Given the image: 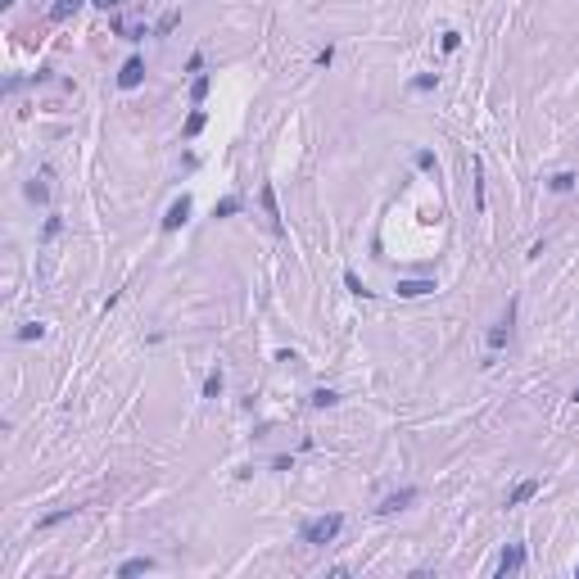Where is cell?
I'll use <instances>...</instances> for the list:
<instances>
[{
	"label": "cell",
	"mask_w": 579,
	"mask_h": 579,
	"mask_svg": "<svg viewBox=\"0 0 579 579\" xmlns=\"http://www.w3.org/2000/svg\"><path fill=\"white\" fill-rule=\"evenodd\" d=\"M340 529H344V516H340V511H331V516H313V520H303V529H299V543L326 548V543H335V538H340Z\"/></svg>",
	"instance_id": "cell-1"
},
{
	"label": "cell",
	"mask_w": 579,
	"mask_h": 579,
	"mask_svg": "<svg viewBox=\"0 0 579 579\" xmlns=\"http://www.w3.org/2000/svg\"><path fill=\"white\" fill-rule=\"evenodd\" d=\"M190 208H195V204H190V195H177V199L168 204V213H163V231H177V227H186Z\"/></svg>",
	"instance_id": "cell-2"
},
{
	"label": "cell",
	"mask_w": 579,
	"mask_h": 579,
	"mask_svg": "<svg viewBox=\"0 0 579 579\" xmlns=\"http://www.w3.org/2000/svg\"><path fill=\"white\" fill-rule=\"evenodd\" d=\"M141 82H145V59H141V55H131V59L122 64V73H118V86H122V91H136Z\"/></svg>",
	"instance_id": "cell-3"
},
{
	"label": "cell",
	"mask_w": 579,
	"mask_h": 579,
	"mask_svg": "<svg viewBox=\"0 0 579 579\" xmlns=\"http://www.w3.org/2000/svg\"><path fill=\"white\" fill-rule=\"evenodd\" d=\"M412 503H417V489H399V494H389V498H380V516H394V511H408Z\"/></svg>",
	"instance_id": "cell-4"
},
{
	"label": "cell",
	"mask_w": 579,
	"mask_h": 579,
	"mask_svg": "<svg viewBox=\"0 0 579 579\" xmlns=\"http://www.w3.org/2000/svg\"><path fill=\"white\" fill-rule=\"evenodd\" d=\"M520 566H525V548H520V543H507L503 557H498V575L507 579V575H516Z\"/></svg>",
	"instance_id": "cell-5"
},
{
	"label": "cell",
	"mask_w": 579,
	"mask_h": 579,
	"mask_svg": "<svg viewBox=\"0 0 579 579\" xmlns=\"http://www.w3.org/2000/svg\"><path fill=\"white\" fill-rule=\"evenodd\" d=\"M394 294H399V299H421V294H434V281H430V276H412V281H399V285H394Z\"/></svg>",
	"instance_id": "cell-6"
},
{
	"label": "cell",
	"mask_w": 579,
	"mask_h": 579,
	"mask_svg": "<svg viewBox=\"0 0 579 579\" xmlns=\"http://www.w3.org/2000/svg\"><path fill=\"white\" fill-rule=\"evenodd\" d=\"M258 204H263V213L272 217V231H281V204H276V186H263V190H258Z\"/></svg>",
	"instance_id": "cell-7"
},
{
	"label": "cell",
	"mask_w": 579,
	"mask_h": 579,
	"mask_svg": "<svg viewBox=\"0 0 579 579\" xmlns=\"http://www.w3.org/2000/svg\"><path fill=\"white\" fill-rule=\"evenodd\" d=\"M529 498H538V480H520V485L507 494V507H525Z\"/></svg>",
	"instance_id": "cell-8"
},
{
	"label": "cell",
	"mask_w": 579,
	"mask_h": 579,
	"mask_svg": "<svg viewBox=\"0 0 579 579\" xmlns=\"http://www.w3.org/2000/svg\"><path fill=\"white\" fill-rule=\"evenodd\" d=\"M507 340H511V308H507V317H503V322H498L494 331H489V353H498Z\"/></svg>",
	"instance_id": "cell-9"
},
{
	"label": "cell",
	"mask_w": 579,
	"mask_h": 579,
	"mask_svg": "<svg viewBox=\"0 0 579 579\" xmlns=\"http://www.w3.org/2000/svg\"><path fill=\"white\" fill-rule=\"evenodd\" d=\"M575 186H579L575 172H552V177H548V190H552V195H571Z\"/></svg>",
	"instance_id": "cell-10"
},
{
	"label": "cell",
	"mask_w": 579,
	"mask_h": 579,
	"mask_svg": "<svg viewBox=\"0 0 579 579\" xmlns=\"http://www.w3.org/2000/svg\"><path fill=\"white\" fill-rule=\"evenodd\" d=\"M145 571H154V562H150V557H131V562H122V566H118V579L145 575Z\"/></svg>",
	"instance_id": "cell-11"
},
{
	"label": "cell",
	"mask_w": 579,
	"mask_h": 579,
	"mask_svg": "<svg viewBox=\"0 0 579 579\" xmlns=\"http://www.w3.org/2000/svg\"><path fill=\"white\" fill-rule=\"evenodd\" d=\"M208 91H213V77L199 73L195 82H190V104H204V100H208Z\"/></svg>",
	"instance_id": "cell-12"
},
{
	"label": "cell",
	"mask_w": 579,
	"mask_h": 579,
	"mask_svg": "<svg viewBox=\"0 0 579 579\" xmlns=\"http://www.w3.org/2000/svg\"><path fill=\"white\" fill-rule=\"evenodd\" d=\"M240 208H245V199H240V195H227V199H217V204H213V217H236Z\"/></svg>",
	"instance_id": "cell-13"
},
{
	"label": "cell",
	"mask_w": 579,
	"mask_h": 579,
	"mask_svg": "<svg viewBox=\"0 0 579 579\" xmlns=\"http://www.w3.org/2000/svg\"><path fill=\"white\" fill-rule=\"evenodd\" d=\"M73 516H77V507H59V511H50V516H41L36 525H41V529H55V525H64V520H73Z\"/></svg>",
	"instance_id": "cell-14"
},
{
	"label": "cell",
	"mask_w": 579,
	"mask_h": 579,
	"mask_svg": "<svg viewBox=\"0 0 579 579\" xmlns=\"http://www.w3.org/2000/svg\"><path fill=\"white\" fill-rule=\"evenodd\" d=\"M77 9H82V0H55V9H50V18L55 23H64V18H73Z\"/></svg>",
	"instance_id": "cell-15"
},
{
	"label": "cell",
	"mask_w": 579,
	"mask_h": 579,
	"mask_svg": "<svg viewBox=\"0 0 579 579\" xmlns=\"http://www.w3.org/2000/svg\"><path fill=\"white\" fill-rule=\"evenodd\" d=\"M177 27H181V9H168V14L159 18V27H154V32H159V36H168V32H177Z\"/></svg>",
	"instance_id": "cell-16"
},
{
	"label": "cell",
	"mask_w": 579,
	"mask_h": 579,
	"mask_svg": "<svg viewBox=\"0 0 579 579\" xmlns=\"http://www.w3.org/2000/svg\"><path fill=\"white\" fill-rule=\"evenodd\" d=\"M439 86V73H417L412 77V91H434Z\"/></svg>",
	"instance_id": "cell-17"
},
{
	"label": "cell",
	"mask_w": 579,
	"mask_h": 579,
	"mask_svg": "<svg viewBox=\"0 0 579 579\" xmlns=\"http://www.w3.org/2000/svg\"><path fill=\"white\" fill-rule=\"evenodd\" d=\"M204 122H208V113H204V109H195V113L186 118V136H199V131H204Z\"/></svg>",
	"instance_id": "cell-18"
},
{
	"label": "cell",
	"mask_w": 579,
	"mask_h": 579,
	"mask_svg": "<svg viewBox=\"0 0 579 579\" xmlns=\"http://www.w3.org/2000/svg\"><path fill=\"white\" fill-rule=\"evenodd\" d=\"M335 403H340L335 389H313V408H335Z\"/></svg>",
	"instance_id": "cell-19"
},
{
	"label": "cell",
	"mask_w": 579,
	"mask_h": 579,
	"mask_svg": "<svg viewBox=\"0 0 579 579\" xmlns=\"http://www.w3.org/2000/svg\"><path fill=\"white\" fill-rule=\"evenodd\" d=\"M344 285H349V294H358V299H371V290H366L358 281V272H344Z\"/></svg>",
	"instance_id": "cell-20"
},
{
	"label": "cell",
	"mask_w": 579,
	"mask_h": 579,
	"mask_svg": "<svg viewBox=\"0 0 579 579\" xmlns=\"http://www.w3.org/2000/svg\"><path fill=\"white\" fill-rule=\"evenodd\" d=\"M417 168H421V172H439V159H434V150H417Z\"/></svg>",
	"instance_id": "cell-21"
},
{
	"label": "cell",
	"mask_w": 579,
	"mask_h": 579,
	"mask_svg": "<svg viewBox=\"0 0 579 579\" xmlns=\"http://www.w3.org/2000/svg\"><path fill=\"white\" fill-rule=\"evenodd\" d=\"M45 335V326L41 322H27V326H18V340H41Z\"/></svg>",
	"instance_id": "cell-22"
},
{
	"label": "cell",
	"mask_w": 579,
	"mask_h": 579,
	"mask_svg": "<svg viewBox=\"0 0 579 579\" xmlns=\"http://www.w3.org/2000/svg\"><path fill=\"white\" fill-rule=\"evenodd\" d=\"M222 394V371H208V380H204V399H217Z\"/></svg>",
	"instance_id": "cell-23"
},
{
	"label": "cell",
	"mask_w": 579,
	"mask_h": 579,
	"mask_svg": "<svg viewBox=\"0 0 579 579\" xmlns=\"http://www.w3.org/2000/svg\"><path fill=\"white\" fill-rule=\"evenodd\" d=\"M462 45V32H443V50H457Z\"/></svg>",
	"instance_id": "cell-24"
},
{
	"label": "cell",
	"mask_w": 579,
	"mask_h": 579,
	"mask_svg": "<svg viewBox=\"0 0 579 579\" xmlns=\"http://www.w3.org/2000/svg\"><path fill=\"white\" fill-rule=\"evenodd\" d=\"M27 199H45V186H41V181H27Z\"/></svg>",
	"instance_id": "cell-25"
},
{
	"label": "cell",
	"mask_w": 579,
	"mask_h": 579,
	"mask_svg": "<svg viewBox=\"0 0 579 579\" xmlns=\"http://www.w3.org/2000/svg\"><path fill=\"white\" fill-rule=\"evenodd\" d=\"M199 69H204V55L195 50V55H190V59H186V73H199Z\"/></svg>",
	"instance_id": "cell-26"
},
{
	"label": "cell",
	"mask_w": 579,
	"mask_h": 579,
	"mask_svg": "<svg viewBox=\"0 0 579 579\" xmlns=\"http://www.w3.org/2000/svg\"><path fill=\"white\" fill-rule=\"evenodd\" d=\"M91 5H100V9H118L122 0H91Z\"/></svg>",
	"instance_id": "cell-27"
},
{
	"label": "cell",
	"mask_w": 579,
	"mask_h": 579,
	"mask_svg": "<svg viewBox=\"0 0 579 579\" xmlns=\"http://www.w3.org/2000/svg\"><path fill=\"white\" fill-rule=\"evenodd\" d=\"M571 399H575V403H579V385H575V394H571Z\"/></svg>",
	"instance_id": "cell-28"
},
{
	"label": "cell",
	"mask_w": 579,
	"mask_h": 579,
	"mask_svg": "<svg viewBox=\"0 0 579 579\" xmlns=\"http://www.w3.org/2000/svg\"><path fill=\"white\" fill-rule=\"evenodd\" d=\"M575 575H579V566H575Z\"/></svg>",
	"instance_id": "cell-29"
}]
</instances>
